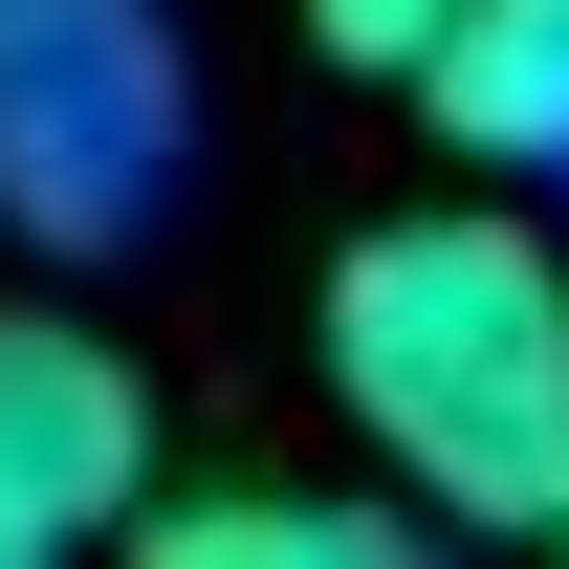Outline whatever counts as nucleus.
<instances>
[{
  "label": "nucleus",
  "instance_id": "obj_1",
  "mask_svg": "<svg viewBox=\"0 0 569 569\" xmlns=\"http://www.w3.org/2000/svg\"><path fill=\"white\" fill-rule=\"evenodd\" d=\"M329 395L417 526H548L569 503V241L526 219V176L329 241Z\"/></svg>",
  "mask_w": 569,
  "mask_h": 569
},
{
  "label": "nucleus",
  "instance_id": "obj_7",
  "mask_svg": "<svg viewBox=\"0 0 569 569\" xmlns=\"http://www.w3.org/2000/svg\"><path fill=\"white\" fill-rule=\"evenodd\" d=\"M548 548H569V503H548Z\"/></svg>",
  "mask_w": 569,
  "mask_h": 569
},
{
  "label": "nucleus",
  "instance_id": "obj_3",
  "mask_svg": "<svg viewBox=\"0 0 569 569\" xmlns=\"http://www.w3.org/2000/svg\"><path fill=\"white\" fill-rule=\"evenodd\" d=\"M153 503V395L110 329L67 307H0V569L22 548H88V526H132Z\"/></svg>",
  "mask_w": 569,
  "mask_h": 569
},
{
  "label": "nucleus",
  "instance_id": "obj_5",
  "mask_svg": "<svg viewBox=\"0 0 569 569\" xmlns=\"http://www.w3.org/2000/svg\"><path fill=\"white\" fill-rule=\"evenodd\" d=\"M153 569H372L417 503H132Z\"/></svg>",
  "mask_w": 569,
  "mask_h": 569
},
{
  "label": "nucleus",
  "instance_id": "obj_4",
  "mask_svg": "<svg viewBox=\"0 0 569 569\" xmlns=\"http://www.w3.org/2000/svg\"><path fill=\"white\" fill-rule=\"evenodd\" d=\"M417 110L482 153V176H569V0H438Z\"/></svg>",
  "mask_w": 569,
  "mask_h": 569
},
{
  "label": "nucleus",
  "instance_id": "obj_6",
  "mask_svg": "<svg viewBox=\"0 0 569 569\" xmlns=\"http://www.w3.org/2000/svg\"><path fill=\"white\" fill-rule=\"evenodd\" d=\"M307 44H329V67H372V88H417V44H438V0H307Z\"/></svg>",
  "mask_w": 569,
  "mask_h": 569
},
{
  "label": "nucleus",
  "instance_id": "obj_2",
  "mask_svg": "<svg viewBox=\"0 0 569 569\" xmlns=\"http://www.w3.org/2000/svg\"><path fill=\"white\" fill-rule=\"evenodd\" d=\"M198 176V44L153 0H0V219L44 263H110Z\"/></svg>",
  "mask_w": 569,
  "mask_h": 569
}]
</instances>
